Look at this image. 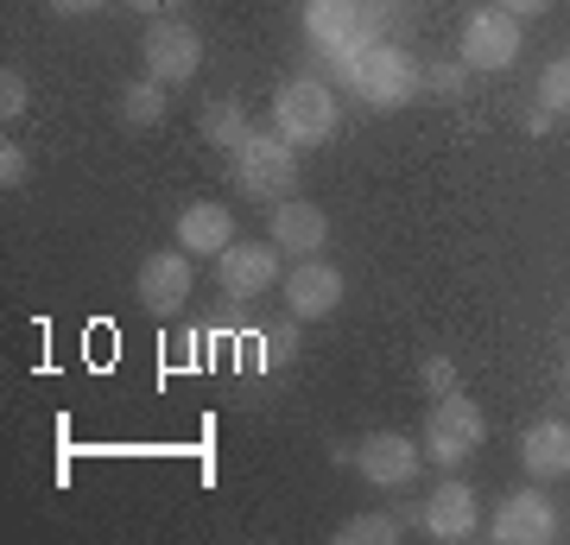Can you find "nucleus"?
<instances>
[{
  "label": "nucleus",
  "mask_w": 570,
  "mask_h": 545,
  "mask_svg": "<svg viewBox=\"0 0 570 545\" xmlns=\"http://www.w3.org/2000/svg\"><path fill=\"white\" fill-rule=\"evenodd\" d=\"M501 7H508L513 20H539V13H546L551 0H501Z\"/></svg>",
  "instance_id": "nucleus-26"
},
{
  "label": "nucleus",
  "mask_w": 570,
  "mask_h": 545,
  "mask_svg": "<svg viewBox=\"0 0 570 545\" xmlns=\"http://www.w3.org/2000/svg\"><path fill=\"white\" fill-rule=\"evenodd\" d=\"M489 533L501 545H551L558 539V502H551L546 488H513L508 502L494 507Z\"/></svg>",
  "instance_id": "nucleus-6"
},
{
  "label": "nucleus",
  "mask_w": 570,
  "mask_h": 545,
  "mask_svg": "<svg viewBox=\"0 0 570 545\" xmlns=\"http://www.w3.org/2000/svg\"><path fill=\"white\" fill-rule=\"evenodd\" d=\"M0 184H7V191H20L26 184V146H13V140L0 146Z\"/></svg>",
  "instance_id": "nucleus-24"
},
{
  "label": "nucleus",
  "mask_w": 570,
  "mask_h": 545,
  "mask_svg": "<svg viewBox=\"0 0 570 545\" xmlns=\"http://www.w3.org/2000/svg\"><path fill=\"white\" fill-rule=\"evenodd\" d=\"M228 242H235V216H228L223 203H190V210L178 216V247L184 254H209V261H216Z\"/></svg>",
  "instance_id": "nucleus-16"
},
{
  "label": "nucleus",
  "mask_w": 570,
  "mask_h": 545,
  "mask_svg": "<svg viewBox=\"0 0 570 545\" xmlns=\"http://www.w3.org/2000/svg\"><path fill=\"white\" fill-rule=\"evenodd\" d=\"M305 39L324 51V58H336L343 45L362 39V7L355 0H305Z\"/></svg>",
  "instance_id": "nucleus-14"
},
{
  "label": "nucleus",
  "mask_w": 570,
  "mask_h": 545,
  "mask_svg": "<svg viewBox=\"0 0 570 545\" xmlns=\"http://www.w3.org/2000/svg\"><path fill=\"white\" fill-rule=\"evenodd\" d=\"M482 438H489V419H482V406L456 387V393H444V400H431L425 438H419V445H425V464L456 469L463 457H475V450H482Z\"/></svg>",
  "instance_id": "nucleus-3"
},
{
  "label": "nucleus",
  "mask_w": 570,
  "mask_h": 545,
  "mask_svg": "<svg viewBox=\"0 0 570 545\" xmlns=\"http://www.w3.org/2000/svg\"><path fill=\"white\" fill-rule=\"evenodd\" d=\"M228 165H235V191H247L254 203L298 197V146H285L279 134L254 127V140L242 153H228Z\"/></svg>",
  "instance_id": "nucleus-2"
},
{
  "label": "nucleus",
  "mask_w": 570,
  "mask_h": 545,
  "mask_svg": "<svg viewBox=\"0 0 570 545\" xmlns=\"http://www.w3.org/2000/svg\"><path fill=\"white\" fill-rule=\"evenodd\" d=\"M336 539L343 545H393L400 539V520L393 514H355V520L336 526Z\"/></svg>",
  "instance_id": "nucleus-19"
},
{
  "label": "nucleus",
  "mask_w": 570,
  "mask_h": 545,
  "mask_svg": "<svg viewBox=\"0 0 570 545\" xmlns=\"http://www.w3.org/2000/svg\"><path fill=\"white\" fill-rule=\"evenodd\" d=\"M348 89L374 108V115H393V108H406L419 96V64L400 51V45H367L362 70L348 77Z\"/></svg>",
  "instance_id": "nucleus-5"
},
{
  "label": "nucleus",
  "mask_w": 570,
  "mask_h": 545,
  "mask_svg": "<svg viewBox=\"0 0 570 545\" xmlns=\"http://www.w3.org/2000/svg\"><path fill=\"white\" fill-rule=\"evenodd\" d=\"M520 58V20L508 7H475L463 26V64L469 70H508Z\"/></svg>",
  "instance_id": "nucleus-7"
},
{
  "label": "nucleus",
  "mask_w": 570,
  "mask_h": 545,
  "mask_svg": "<svg viewBox=\"0 0 570 545\" xmlns=\"http://www.w3.org/2000/svg\"><path fill=\"white\" fill-rule=\"evenodd\" d=\"M285 304H292V318L298 323H311V318H330V311H336V304H343V273H336V266L324 261V254H311V261H298L292 266V273H285Z\"/></svg>",
  "instance_id": "nucleus-10"
},
{
  "label": "nucleus",
  "mask_w": 570,
  "mask_h": 545,
  "mask_svg": "<svg viewBox=\"0 0 570 545\" xmlns=\"http://www.w3.org/2000/svg\"><path fill=\"white\" fill-rule=\"evenodd\" d=\"M355 7H387V0H355Z\"/></svg>",
  "instance_id": "nucleus-28"
},
{
  "label": "nucleus",
  "mask_w": 570,
  "mask_h": 545,
  "mask_svg": "<svg viewBox=\"0 0 570 545\" xmlns=\"http://www.w3.org/2000/svg\"><path fill=\"white\" fill-rule=\"evenodd\" d=\"M197 127H204V140L216 146V153H242V146L254 140V121H247V108L235 96H209Z\"/></svg>",
  "instance_id": "nucleus-17"
},
{
  "label": "nucleus",
  "mask_w": 570,
  "mask_h": 545,
  "mask_svg": "<svg viewBox=\"0 0 570 545\" xmlns=\"http://www.w3.org/2000/svg\"><path fill=\"white\" fill-rule=\"evenodd\" d=\"M254 349H261V356H254L261 368H285L292 356H298V330H292V323H279V330H261V337H254Z\"/></svg>",
  "instance_id": "nucleus-21"
},
{
  "label": "nucleus",
  "mask_w": 570,
  "mask_h": 545,
  "mask_svg": "<svg viewBox=\"0 0 570 545\" xmlns=\"http://www.w3.org/2000/svg\"><path fill=\"white\" fill-rule=\"evenodd\" d=\"M102 0H51V13H63V20H82V13H96Z\"/></svg>",
  "instance_id": "nucleus-25"
},
{
  "label": "nucleus",
  "mask_w": 570,
  "mask_h": 545,
  "mask_svg": "<svg viewBox=\"0 0 570 545\" xmlns=\"http://www.w3.org/2000/svg\"><path fill=\"white\" fill-rule=\"evenodd\" d=\"M216 285L228 299H261L266 285H279V247L273 242H228L216 254Z\"/></svg>",
  "instance_id": "nucleus-8"
},
{
  "label": "nucleus",
  "mask_w": 570,
  "mask_h": 545,
  "mask_svg": "<svg viewBox=\"0 0 570 545\" xmlns=\"http://www.w3.org/2000/svg\"><path fill=\"white\" fill-rule=\"evenodd\" d=\"M539 108L570 115V58H551L546 70H539Z\"/></svg>",
  "instance_id": "nucleus-20"
},
{
  "label": "nucleus",
  "mask_w": 570,
  "mask_h": 545,
  "mask_svg": "<svg viewBox=\"0 0 570 545\" xmlns=\"http://www.w3.org/2000/svg\"><path fill=\"white\" fill-rule=\"evenodd\" d=\"M134 299L153 311V318H171L184 299H190V254L184 247H171V254H146L140 273H134Z\"/></svg>",
  "instance_id": "nucleus-9"
},
{
  "label": "nucleus",
  "mask_w": 570,
  "mask_h": 545,
  "mask_svg": "<svg viewBox=\"0 0 570 545\" xmlns=\"http://www.w3.org/2000/svg\"><path fill=\"white\" fill-rule=\"evenodd\" d=\"M419 520H425V533L431 539H444V545H456V539H475V488L469 483H438L425 495V507H419Z\"/></svg>",
  "instance_id": "nucleus-13"
},
{
  "label": "nucleus",
  "mask_w": 570,
  "mask_h": 545,
  "mask_svg": "<svg viewBox=\"0 0 570 545\" xmlns=\"http://www.w3.org/2000/svg\"><path fill=\"white\" fill-rule=\"evenodd\" d=\"M115 108H121V121H134V127H153V121H165V108H171V101H165V82H153V77H134L121 89V101H115Z\"/></svg>",
  "instance_id": "nucleus-18"
},
{
  "label": "nucleus",
  "mask_w": 570,
  "mask_h": 545,
  "mask_svg": "<svg viewBox=\"0 0 570 545\" xmlns=\"http://www.w3.org/2000/svg\"><path fill=\"white\" fill-rule=\"evenodd\" d=\"M127 7H134V13H153V20H159V13H178V0H127Z\"/></svg>",
  "instance_id": "nucleus-27"
},
{
  "label": "nucleus",
  "mask_w": 570,
  "mask_h": 545,
  "mask_svg": "<svg viewBox=\"0 0 570 545\" xmlns=\"http://www.w3.org/2000/svg\"><path fill=\"white\" fill-rule=\"evenodd\" d=\"M425 464V445H412L406 431H374L362 450H355V469H362L374 488H406Z\"/></svg>",
  "instance_id": "nucleus-11"
},
{
  "label": "nucleus",
  "mask_w": 570,
  "mask_h": 545,
  "mask_svg": "<svg viewBox=\"0 0 570 545\" xmlns=\"http://www.w3.org/2000/svg\"><path fill=\"white\" fill-rule=\"evenodd\" d=\"M0 115H7V121L26 115V77L20 70H0Z\"/></svg>",
  "instance_id": "nucleus-23"
},
{
  "label": "nucleus",
  "mask_w": 570,
  "mask_h": 545,
  "mask_svg": "<svg viewBox=\"0 0 570 545\" xmlns=\"http://www.w3.org/2000/svg\"><path fill=\"white\" fill-rule=\"evenodd\" d=\"M266 242L279 247V254L311 261V254H324V242H330V216L317 210V203H305V197H285V203H273Z\"/></svg>",
  "instance_id": "nucleus-12"
},
{
  "label": "nucleus",
  "mask_w": 570,
  "mask_h": 545,
  "mask_svg": "<svg viewBox=\"0 0 570 545\" xmlns=\"http://www.w3.org/2000/svg\"><path fill=\"white\" fill-rule=\"evenodd\" d=\"M520 464H527L532 483L570 476V425H564V419H539L527 438H520Z\"/></svg>",
  "instance_id": "nucleus-15"
},
{
  "label": "nucleus",
  "mask_w": 570,
  "mask_h": 545,
  "mask_svg": "<svg viewBox=\"0 0 570 545\" xmlns=\"http://www.w3.org/2000/svg\"><path fill=\"white\" fill-rule=\"evenodd\" d=\"M140 64H146L153 82L178 89V82H190L197 70H204V32L184 26L178 13H159V20L146 26V39H140Z\"/></svg>",
  "instance_id": "nucleus-4"
},
{
  "label": "nucleus",
  "mask_w": 570,
  "mask_h": 545,
  "mask_svg": "<svg viewBox=\"0 0 570 545\" xmlns=\"http://www.w3.org/2000/svg\"><path fill=\"white\" fill-rule=\"evenodd\" d=\"M336 121H343V108H336V89L330 82H317V77L279 82V96H273V134L285 146L311 153V146L336 140Z\"/></svg>",
  "instance_id": "nucleus-1"
},
{
  "label": "nucleus",
  "mask_w": 570,
  "mask_h": 545,
  "mask_svg": "<svg viewBox=\"0 0 570 545\" xmlns=\"http://www.w3.org/2000/svg\"><path fill=\"white\" fill-rule=\"evenodd\" d=\"M419 387H425L431 400H444V393H456V362H450V356H425V362H419Z\"/></svg>",
  "instance_id": "nucleus-22"
}]
</instances>
